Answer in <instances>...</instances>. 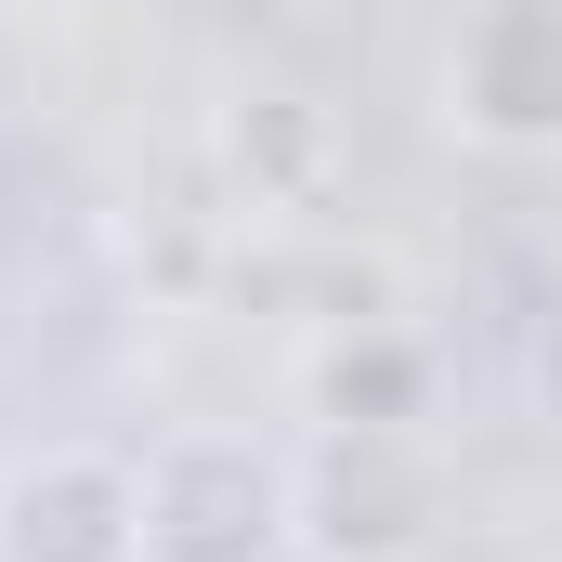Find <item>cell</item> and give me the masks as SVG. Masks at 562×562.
Here are the masks:
<instances>
[{
    "label": "cell",
    "mask_w": 562,
    "mask_h": 562,
    "mask_svg": "<svg viewBox=\"0 0 562 562\" xmlns=\"http://www.w3.org/2000/svg\"><path fill=\"white\" fill-rule=\"evenodd\" d=\"M301 550V458L249 431H170L144 458V562H276Z\"/></svg>",
    "instance_id": "6da1fadb"
},
{
    "label": "cell",
    "mask_w": 562,
    "mask_h": 562,
    "mask_svg": "<svg viewBox=\"0 0 562 562\" xmlns=\"http://www.w3.org/2000/svg\"><path fill=\"white\" fill-rule=\"evenodd\" d=\"M445 132L484 157H562V0H471L445 40Z\"/></svg>",
    "instance_id": "7a4b0ae2"
},
{
    "label": "cell",
    "mask_w": 562,
    "mask_h": 562,
    "mask_svg": "<svg viewBox=\"0 0 562 562\" xmlns=\"http://www.w3.org/2000/svg\"><path fill=\"white\" fill-rule=\"evenodd\" d=\"M0 562H144V458L53 445L0 471Z\"/></svg>",
    "instance_id": "3957f363"
}]
</instances>
